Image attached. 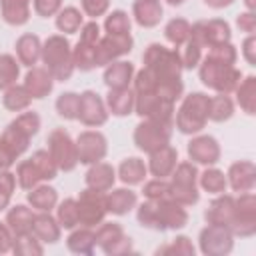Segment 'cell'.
Instances as JSON below:
<instances>
[{
	"label": "cell",
	"mask_w": 256,
	"mask_h": 256,
	"mask_svg": "<svg viewBox=\"0 0 256 256\" xmlns=\"http://www.w3.org/2000/svg\"><path fill=\"white\" fill-rule=\"evenodd\" d=\"M48 152L52 156V160L56 162L60 172H72L78 166V150H76V140L68 134V130L64 128H54L48 138Z\"/></svg>",
	"instance_id": "8"
},
{
	"label": "cell",
	"mask_w": 256,
	"mask_h": 256,
	"mask_svg": "<svg viewBox=\"0 0 256 256\" xmlns=\"http://www.w3.org/2000/svg\"><path fill=\"white\" fill-rule=\"evenodd\" d=\"M244 6H246V10L256 12V0H244Z\"/></svg>",
	"instance_id": "62"
},
{
	"label": "cell",
	"mask_w": 256,
	"mask_h": 256,
	"mask_svg": "<svg viewBox=\"0 0 256 256\" xmlns=\"http://www.w3.org/2000/svg\"><path fill=\"white\" fill-rule=\"evenodd\" d=\"M174 132V122H164V120H150V118H140V122L134 126L132 132V142L134 146L150 154L166 144H170Z\"/></svg>",
	"instance_id": "6"
},
{
	"label": "cell",
	"mask_w": 256,
	"mask_h": 256,
	"mask_svg": "<svg viewBox=\"0 0 256 256\" xmlns=\"http://www.w3.org/2000/svg\"><path fill=\"white\" fill-rule=\"evenodd\" d=\"M186 154H188V160L194 162L196 166H216L222 158V148L212 134L198 132L190 136L186 144Z\"/></svg>",
	"instance_id": "15"
},
{
	"label": "cell",
	"mask_w": 256,
	"mask_h": 256,
	"mask_svg": "<svg viewBox=\"0 0 256 256\" xmlns=\"http://www.w3.org/2000/svg\"><path fill=\"white\" fill-rule=\"evenodd\" d=\"M116 168L104 160L100 162H94L88 166L86 174H84V184L88 188H94V190H100V192H108L110 188H114L116 184Z\"/></svg>",
	"instance_id": "25"
},
{
	"label": "cell",
	"mask_w": 256,
	"mask_h": 256,
	"mask_svg": "<svg viewBox=\"0 0 256 256\" xmlns=\"http://www.w3.org/2000/svg\"><path fill=\"white\" fill-rule=\"evenodd\" d=\"M32 104V96L28 94V90L24 88V84H12L10 88H6L2 92V106L8 112H24L28 110Z\"/></svg>",
	"instance_id": "40"
},
{
	"label": "cell",
	"mask_w": 256,
	"mask_h": 256,
	"mask_svg": "<svg viewBox=\"0 0 256 256\" xmlns=\"http://www.w3.org/2000/svg\"><path fill=\"white\" fill-rule=\"evenodd\" d=\"M12 244H14V234L10 232L6 222H0V254L12 252Z\"/></svg>",
	"instance_id": "58"
},
{
	"label": "cell",
	"mask_w": 256,
	"mask_h": 256,
	"mask_svg": "<svg viewBox=\"0 0 256 256\" xmlns=\"http://www.w3.org/2000/svg\"><path fill=\"white\" fill-rule=\"evenodd\" d=\"M76 150H78V164L90 166V164L100 162V160L106 158V154H108V138L96 128L82 130L76 136Z\"/></svg>",
	"instance_id": "16"
},
{
	"label": "cell",
	"mask_w": 256,
	"mask_h": 256,
	"mask_svg": "<svg viewBox=\"0 0 256 256\" xmlns=\"http://www.w3.org/2000/svg\"><path fill=\"white\" fill-rule=\"evenodd\" d=\"M190 22L182 16H174L164 26V38L172 44V48H182L190 38Z\"/></svg>",
	"instance_id": "41"
},
{
	"label": "cell",
	"mask_w": 256,
	"mask_h": 256,
	"mask_svg": "<svg viewBox=\"0 0 256 256\" xmlns=\"http://www.w3.org/2000/svg\"><path fill=\"white\" fill-rule=\"evenodd\" d=\"M64 6V0H32V10L40 18H52L60 12Z\"/></svg>",
	"instance_id": "54"
},
{
	"label": "cell",
	"mask_w": 256,
	"mask_h": 256,
	"mask_svg": "<svg viewBox=\"0 0 256 256\" xmlns=\"http://www.w3.org/2000/svg\"><path fill=\"white\" fill-rule=\"evenodd\" d=\"M106 34H132V16H128L126 10H112L106 12L104 24H102Z\"/></svg>",
	"instance_id": "45"
},
{
	"label": "cell",
	"mask_w": 256,
	"mask_h": 256,
	"mask_svg": "<svg viewBox=\"0 0 256 256\" xmlns=\"http://www.w3.org/2000/svg\"><path fill=\"white\" fill-rule=\"evenodd\" d=\"M190 40L196 42L202 50H208L216 44H224L232 40V28L222 18L198 20L190 26Z\"/></svg>",
	"instance_id": "9"
},
{
	"label": "cell",
	"mask_w": 256,
	"mask_h": 256,
	"mask_svg": "<svg viewBox=\"0 0 256 256\" xmlns=\"http://www.w3.org/2000/svg\"><path fill=\"white\" fill-rule=\"evenodd\" d=\"M208 102L206 92H190L180 98V106L174 110V128L184 136L202 132L208 124Z\"/></svg>",
	"instance_id": "3"
},
{
	"label": "cell",
	"mask_w": 256,
	"mask_h": 256,
	"mask_svg": "<svg viewBox=\"0 0 256 256\" xmlns=\"http://www.w3.org/2000/svg\"><path fill=\"white\" fill-rule=\"evenodd\" d=\"M32 162L38 166V170H40V174H42V178H44V182H52L56 176H58V166H56V162L52 160V156H50V152L46 150V148H40V150H36L32 156Z\"/></svg>",
	"instance_id": "50"
},
{
	"label": "cell",
	"mask_w": 256,
	"mask_h": 256,
	"mask_svg": "<svg viewBox=\"0 0 256 256\" xmlns=\"http://www.w3.org/2000/svg\"><path fill=\"white\" fill-rule=\"evenodd\" d=\"M238 50L232 42L216 44L208 48L198 64V78L200 82L218 94H232L242 80V70L236 68Z\"/></svg>",
	"instance_id": "2"
},
{
	"label": "cell",
	"mask_w": 256,
	"mask_h": 256,
	"mask_svg": "<svg viewBox=\"0 0 256 256\" xmlns=\"http://www.w3.org/2000/svg\"><path fill=\"white\" fill-rule=\"evenodd\" d=\"M66 248L72 254L80 256H90L96 250V232L90 226H76L70 230L66 238Z\"/></svg>",
	"instance_id": "34"
},
{
	"label": "cell",
	"mask_w": 256,
	"mask_h": 256,
	"mask_svg": "<svg viewBox=\"0 0 256 256\" xmlns=\"http://www.w3.org/2000/svg\"><path fill=\"white\" fill-rule=\"evenodd\" d=\"M20 80V62L14 54H0V92Z\"/></svg>",
	"instance_id": "44"
},
{
	"label": "cell",
	"mask_w": 256,
	"mask_h": 256,
	"mask_svg": "<svg viewBox=\"0 0 256 256\" xmlns=\"http://www.w3.org/2000/svg\"><path fill=\"white\" fill-rule=\"evenodd\" d=\"M116 178L124 184V186H140L146 178H148V168L146 162L138 156H128L124 158L118 168H116Z\"/></svg>",
	"instance_id": "32"
},
{
	"label": "cell",
	"mask_w": 256,
	"mask_h": 256,
	"mask_svg": "<svg viewBox=\"0 0 256 256\" xmlns=\"http://www.w3.org/2000/svg\"><path fill=\"white\" fill-rule=\"evenodd\" d=\"M40 62L44 68L54 76L56 82H66L74 74V60H72V44L64 34H52L42 40V56Z\"/></svg>",
	"instance_id": "4"
},
{
	"label": "cell",
	"mask_w": 256,
	"mask_h": 256,
	"mask_svg": "<svg viewBox=\"0 0 256 256\" xmlns=\"http://www.w3.org/2000/svg\"><path fill=\"white\" fill-rule=\"evenodd\" d=\"M228 188L236 194L252 192L256 186V166L252 160H236L226 170Z\"/></svg>",
	"instance_id": "19"
},
{
	"label": "cell",
	"mask_w": 256,
	"mask_h": 256,
	"mask_svg": "<svg viewBox=\"0 0 256 256\" xmlns=\"http://www.w3.org/2000/svg\"><path fill=\"white\" fill-rule=\"evenodd\" d=\"M14 56L18 58L20 66H26V68H32L40 62V56H42V40L38 34H32V32H26L22 36H18L16 44H14Z\"/></svg>",
	"instance_id": "26"
},
{
	"label": "cell",
	"mask_w": 256,
	"mask_h": 256,
	"mask_svg": "<svg viewBox=\"0 0 256 256\" xmlns=\"http://www.w3.org/2000/svg\"><path fill=\"white\" fill-rule=\"evenodd\" d=\"M178 50H180V48H178ZM202 56H204V50H202L196 42H192V40L188 38L186 44H184L182 50H180V58H182L184 70H194V68H198Z\"/></svg>",
	"instance_id": "52"
},
{
	"label": "cell",
	"mask_w": 256,
	"mask_h": 256,
	"mask_svg": "<svg viewBox=\"0 0 256 256\" xmlns=\"http://www.w3.org/2000/svg\"><path fill=\"white\" fill-rule=\"evenodd\" d=\"M78 32H80V38L72 46L74 68L80 70V72H90V70L96 68L94 54H96V44L102 36V28L96 20H88V22L82 24V28Z\"/></svg>",
	"instance_id": "7"
},
{
	"label": "cell",
	"mask_w": 256,
	"mask_h": 256,
	"mask_svg": "<svg viewBox=\"0 0 256 256\" xmlns=\"http://www.w3.org/2000/svg\"><path fill=\"white\" fill-rule=\"evenodd\" d=\"M170 194V182L168 178H150L142 182V196L146 200H162Z\"/></svg>",
	"instance_id": "51"
},
{
	"label": "cell",
	"mask_w": 256,
	"mask_h": 256,
	"mask_svg": "<svg viewBox=\"0 0 256 256\" xmlns=\"http://www.w3.org/2000/svg\"><path fill=\"white\" fill-rule=\"evenodd\" d=\"M234 210H236V196L222 192V194H216L208 204V208L204 210V220L206 224H220L230 228Z\"/></svg>",
	"instance_id": "20"
},
{
	"label": "cell",
	"mask_w": 256,
	"mask_h": 256,
	"mask_svg": "<svg viewBox=\"0 0 256 256\" xmlns=\"http://www.w3.org/2000/svg\"><path fill=\"white\" fill-rule=\"evenodd\" d=\"M32 234L42 244H56L62 236V228L52 212H36L32 220Z\"/></svg>",
	"instance_id": "31"
},
{
	"label": "cell",
	"mask_w": 256,
	"mask_h": 256,
	"mask_svg": "<svg viewBox=\"0 0 256 256\" xmlns=\"http://www.w3.org/2000/svg\"><path fill=\"white\" fill-rule=\"evenodd\" d=\"M198 166L190 160H178L176 168L172 170L168 182H170V198L176 200L182 206H194L200 200V188H198Z\"/></svg>",
	"instance_id": "5"
},
{
	"label": "cell",
	"mask_w": 256,
	"mask_h": 256,
	"mask_svg": "<svg viewBox=\"0 0 256 256\" xmlns=\"http://www.w3.org/2000/svg\"><path fill=\"white\" fill-rule=\"evenodd\" d=\"M134 74H136V66L130 60L120 58V60H114L104 66L102 80H104L106 88H128V86H132Z\"/></svg>",
	"instance_id": "23"
},
{
	"label": "cell",
	"mask_w": 256,
	"mask_h": 256,
	"mask_svg": "<svg viewBox=\"0 0 256 256\" xmlns=\"http://www.w3.org/2000/svg\"><path fill=\"white\" fill-rule=\"evenodd\" d=\"M32 14V0H0V16L8 26L28 24Z\"/></svg>",
	"instance_id": "35"
},
{
	"label": "cell",
	"mask_w": 256,
	"mask_h": 256,
	"mask_svg": "<svg viewBox=\"0 0 256 256\" xmlns=\"http://www.w3.org/2000/svg\"><path fill=\"white\" fill-rule=\"evenodd\" d=\"M30 140H32V136H30L16 120H12V122L4 128V132L0 134V142L4 144V148L8 150V154H10L14 160H18V158L28 150Z\"/></svg>",
	"instance_id": "29"
},
{
	"label": "cell",
	"mask_w": 256,
	"mask_h": 256,
	"mask_svg": "<svg viewBox=\"0 0 256 256\" xmlns=\"http://www.w3.org/2000/svg\"><path fill=\"white\" fill-rule=\"evenodd\" d=\"M236 26L240 32H244L246 36L248 34H254L256 32V12L252 10H244L236 16Z\"/></svg>",
	"instance_id": "56"
},
{
	"label": "cell",
	"mask_w": 256,
	"mask_h": 256,
	"mask_svg": "<svg viewBox=\"0 0 256 256\" xmlns=\"http://www.w3.org/2000/svg\"><path fill=\"white\" fill-rule=\"evenodd\" d=\"M136 102H134V114H138L140 118H150V120H164V122H174V110L176 104L162 98L156 92H148V94H134Z\"/></svg>",
	"instance_id": "18"
},
{
	"label": "cell",
	"mask_w": 256,
	"mask_h": 256,
	"mask_svg": "<svg viewBox=\"0 0 256 256\" xmlns=\"http://www.w3.org/2000/svg\"><path fill=\"white\" fill-rule=\"evenodd\" d=\"M12 254L18 256H42L44 254V244L30 232L26 236H16L12 244Z\"/></svg>",
	"instance_id": "49"
},
{
	"label": "cell",
	"mask_w": 256,
	"mask_h": 256,
	"mask_svg": "<svg viewBox=\"0 0 256 256\" xmlns=\"http://www.w3.org/2000/svg\"><path fill=\"white\" fill-rule=\"evenodd\" d=\"M94 232H96V246H98L100 250L108 248L112 242H116L120 236L126 234L124 228H122V224H120V222H112V220H102V222L94 228Z\"/></svg>",
	"instance_id": "46"
},
{
	"label": "cell",
	"mask_w": 256,
	"mask_h": 256,
	"mask_svg": "<svg viewBox=\"0 0 256 256\" xmlns=\"http://www.w3.org/2000/svg\"><path fill=\"white\" fill-rule=\"evenodd\" d=\"M164 18L162 0H134L132 2V20L140 28H154Z\"/></svg>",
	"instance_id": "24"
},
{
	"label": "cell",
	"mask_w": 256,
	"mask_h": 256,
	"mask_svg": "<svg viewBox=\"0 0 256 256\" xmlns=\"http://www.w3.org/2000/svg\"><path fill=\"white\" fill-rule=\"evenodd\" d=\"M178 164V150L172 144H166L148 154L146 168L152 178H170L172 170Z\"/></svg>",
	"instance_id": "21"
},
{
	"label": "cell",
	"mask_w": 256,
	"mask_h": 256,
	"mask_svg": "<svg viewBox=\"0 0 256 256\" xmlns=\"http://www.w3.org/2000/svg\"><path fill=\"white\" fill-rule=\"evenodd\" d=\"M236 98H234V104L240 106V110L248 116H254L256 114V76H242V80L238 82L236 90L232 92Z\"/></svg>",
	"instance_id": "36"
},
{
	"label": "cell",
	"mask_w": 256,
	"mask_h": 256,
	"mask_svg": "<svg viewBox=\"0 0 256 256\" xmlns=\"http://www.w3.org/2000/svg\"><path fill=\"white\" fill-rule=\"evenodd\" d=\"M104 102H106L108 114L124 118V116L134 114L136 96H134L132 86H128V88H108V94L104 96Z\"/></svg>",
	"instance_id": "28"
},
{
	"label": "cell",
	"mask_w": 256,
	"mask_h": 256,
	"mask_svg": "<svg viewBox=\"0 0 256 256\" xmlns=\"http://www.w3.org/2000/svg\"><path fill=\"white\" fill-rule=\"evenodd\" d=\"M198 188L208 192L210 196L226 192V188H228L226 172L216 166H204V170L198 172Z\"/></svg>",
	"instance_id": "37"
},
{
	"label": "cell",
	"mask_w": 256,
	"mask_h": 256,
	"mask_svg": "<svg viewBox=\"0 0 256 256\" xmlns=\"http://www.w3.org/2000/svg\"><path fill=\"white\" fill-rule=\"evenodd\" d=\"M76 206H78V220L80 226H90L96 228L102 220H106V192L94 190V188H84L76 196Z\"/></svg>",
	"instance_id": "10"
},
{
	"label": "cell",
	"mask_w": 256,
	"mask_h": 256,
	"mask_svg": "<svg viewBox=\"0 0 256 256\" xmlns=\"http://www.w3.org/2000/svg\"><path fill=\"white\" fill-rule=\"evenodd\" d=\"M234 238H252L256 234V194L242 192L236 196V210L230 224Z\"/></svg>",
	"instance_id": "13"
},
{
	"label": "cell",
	"mask_w": 256,
	"mask_h": 256,
	"mask_svg": "<svg viewBox=\"0 0 256 256\" xmlns=\"http://www.w3.org/2000/svg\"><path fill=\"white\" fill-rule=\"evenodd\" d=\"M152 202H154V226H152V230H156V232L174 230L176 232L188 224L190 216H188L186 206L178 204L170 196L162 198V200H152Z\"/></svg>",
	"instance_id": "11"
},
{
	"label": "cell",
	"mask_w": 256,
	"mask_h": 256,
	"mask_svg": "<svg viewBox=\"0 0 256 256\" xmlns=\"http://www.w3.org/2000/svg\"><path fill=\"white\" fill-rule=\"evenodd\" d=\"M14 162H16V160H14V158L8 154V150H6V148H4V144L0 142V170H4V168H10Z\"/></svg>",
	"instance_id": "59"
},
{
	"label": "cell",
	"mask_w": 256,
	"mask_h": 256,
	"mask_svg": "<svg viewBox=\"0 0 256 256\" xmlns=\"http://www.w3.org/2000/svg\"><path fill=\"white\" fill-rule=\"evenodd\" d=\"M54 24H56V30L64 36L76 34L84 24V12L76 6H62L60 12L54 16Z\"/></svg>",
	"instance_id": "38"
},
{
	"label": "cell",
	"mask_w": 256,
	"mask_h": 256,
	"mask_svg": "<svg viewBox=\"0 0 256 256\" xmlns=\"http://www.w3.org/2000/svg\"><path fill=\"white\" fill-rule=\"evenodd\" d=\"M156 254H170V256H194L196 254V246L192 244V240L186 234H178L174 236L170 242L162 244L156 248Z\"/></svg>",
	"instance_id": "48"
},
{
	"label": "cell",
	"mask_w": 256,
	"mask_h": 256,
	"mask_svg": "<svg viewBox=\"0 0 256 256\" xmlns=\"http://www.w3.org/2000/svg\"><path fill=\"white\" fill-rule=\"evenodd\" d=\"M12 202V192H8L6 188L0 186V212H6V208Z\"/></svg>",
	"instance_id": "61"
},
{
	"label": "cell",
	"mask_w": 256,
	"mask_h": 256,
	"mask_svg": "<svg viewBox=\"0 0 256 256\" xmlns=\"http://www.w3.org/2000/svg\"><path fill=\"white\" fill-rule=\"evenodd\" d=\"M240 52H242V58L246 60L248 66H256V36L254 34H248L242 40Z\"/></svg>",
	"instance_id": "57"
},
{
	"label": "cell",
	"mask_w": 256,
	"mask_h": 256,
	"mask_svg": "<svg viewBox=\"0 0 256 256\" xmlns=\"http://www.w3.org/2000/svg\"><path fill=\"white\" fill-rule=\"evenodd\" d=\"M54 216H56V220H58V224H60L62 230H72V228L80 226L76 198L58 200V204H56V208H54Z\"/></svg>",
	"instance_id": "42"
},
{
	"label": "cell",
	"mask_w": 256,
	"mask_h": 256,
	"mask_svg": "<svg viewBox=\"0 0 256 256\" xmlns=\"http://www.w3.org/2000/svg\"><path fill=\"white\" fill-rule=\"evenodd\" d=\"M108 108L104 98L94 90L80 92V104H78V122L86 128H100L108 122Z\"/></svg>",
	"instance_id": "17"
},
{
	"label": "cell",
	"mask_w": 256,
	"mask_h": 256,
	"mask_svg": "<svg viewBox=\"0 0 256 256\" xmlns=\"http://www.w3.org/2000/svg\"><path fill=\"white\" fill-rule=\"evenodd\" d=\"M102 252H104L106 256H124V254H130V252H134L132 238H130L128 234H124V236H120L116 242H112L108 248H104Z\"/></svg>",
	"instance_id": "55"
},
{
	"label": "cell",
	"mask_w": 256,
	"mask_h": 256,
	"mask_svg": "<svg viewBox=\"0 0 256 256\" xmlns=\"http://www.w3.org/2000/svg\"><path fill=\"white\" fill-rule=\"evenodd\" d=\"M208 8H212V10H224V8H228V6H232L236 0H202Z\"/></svg>",
	"instance_id": "60"
},
{
	"label": "cell",
	"mask_w": 256,
	"mask_h": 256,
	"mask_svg": "<svg viewBox=\"0 0 256 256\" xmlns=\"http://www.w3.org/2000/svg\"><path fill=\"white\" fill-rule=\"evenodd\" d=\"M198 250L204 256H228L234 250L232 230L220 224H206L198 234Z\"/></svg>",
	"instance_id": "12"
},
{
	"label": "cell",
	"mask_w": 256,
	"mask_h": 256,
	"mask_svg": "<svg viewBox=\"0 0 256 256\" xmlns=\"http://www.w3.org/2000/svg\"><path fill=\"white\" fill-rule=\"evenodd\" d=\"M80 10L90 20H98L110 10V0H80Z\"/></svg>",
	"instance_id": "53"
},
{
	"label": "cell",
	"mask_w": 256,
	"mask_h": 256,
	"mask_svg": "<svg viewBox=\"0 0 256 256\" xmlns=\"http://www.w3.org/2000/svg\"><path fill=\"white\" fill-rule=\"evenodd\" d=\"M236 112V104H234V98L230 94H214L210 96V102H208V120L210 122H228Z\"/></svg>",
	"instance_id": "39"
},
{
	"label": "cell",
	"mask_w": 256,
	"mask_h": 256,
	"mask_svg": "<svg viewBox=\"0 0 256 256\" xmlns=\"http://www.w3.org/2000/svg\"><path fill=\"white\" fill-rule=\"evenodd\" d=\"M138 204V194L130 186L110 188L106 192V210L112 216H126Z\"/></svg>",
	"instance_id": "27"
},
{
	"label": "cell",
	"mask_w": 256,
	"mask_h": 256,
	"mask_svg": "<svg viewBox=\"0 0 256 256\" xmlns=\"http://www.w3.org/2000/svg\"><path fill=\"white\" fill-rule=\"evenodd\" d=\"M144 68H148L156 82V94L170 102H178L184 96L182 82V58L178 48H168L160 42H152L146 46L142 54Z\"/></svg>",
	"instance_id": "1"
},
{
	"label": "cell",
	"mask_w": 256,
	"mask_h": 256,
	"mask_svg": "<svg viewBox=\"0 0 256 256\" xmlns=\"http://www.w3.org/2000/svg\"><path fill=\"white\" fill-rule=\"evenodd\" d=\"M78 104H80V94L78 92H72V90H66L62 92L56 102H54V108H56V114L68 122L76 120L78 118Z\"/></svg>",
	"instance_id": "47"
},
{
	"label": "cell",
	"mask_w": 256,
	"mask_h": 256,
	"mask_svg": "<svg viewBox=\"0 0 256 256\" xmlns=\"http://www.w3.org/2000/svg\"><path fill=\"white\" fill-rule=\"evenodd\" d=\"M40 182H44V178H42L38 166L32 162V158H26L16 166V184H18V188L28 192L30 188L38 186Z\"/></svg>",
	"instance_id": "43"
},
{
	"label": "cell",
	"mask_w": 256,
	"mask_h": 256,
	"mask_svg": "<svg viewBox=\"0 0 256 256\" xmlns=\"http://www.w3.org/2000/svg\"><path fill=\"white\" fill-rule=\"evenodd\" d=\"M166 2H168L170 6H182V4L186 2V0H166Z\"/></svg>",
	"instance_id": "63"
},
{
	"label": "cell",
	"mask_w": 256,
	"mask_h": 256,
	"mask_svg": "<svg viewBox=\"0 0 256 256\" xmlns=\"http://www.w3.org/2000/svg\"><path fill=\"white\" fill-rule=\"evenodd\" d=\"M132 48H134L132 34H104V36H100V40L96 44L94 64H96V68H104L106 64L128 56L132 52Z\"/></svg>",
	"instance_id": "14"
},
{
	"label": "cell",
	"mask_w": 256,
	"mask_h": 256,
	"mask_svg": "<svg viewBox=\"0 0 256 256\" xmlns=\"http://www.w3.org/2000/svg\"><path fill=\"white\" fill-rule=\"evenodd\" d=\"M26 202L34 212H52L58 204V190L48 182H40L26 192Z\"/></svg>",
	"instance_id": "33"
},
{
	"label": "cell",
	"mask_w": 256,
	"mask_h": 256,
	"mask_svg": "<svg viewBox=\"0 0 256 256\" xmlns=\"http://www.w3.org/2000/svg\"><path fill=\"white\" fill-rule=\"evenodd\" d=\"M34 210L26 204H14L6 208V216L4 222L10 228V232L16 236H26L32 232V220H34Z\"/></svg>",
	"instance_id": "30"
},
{
	"label": "cell",
	"mask_w": 256,
	"mask_h": 256,
	"mask_svg": "<svg viewBox=\"0 0 256 256\" xmlns=\"http://www.w3.org/2000/svg\"><path fill=\"white\" fill-rule=\"evenodd\" d=\"M54 76L44 68V66H32L28 68V72L24 74V88L28 90V94L32 96V100H42L46 98L52 90H54Z\"/></svg>",
	"instance_id": "22"
}]
</instances>
